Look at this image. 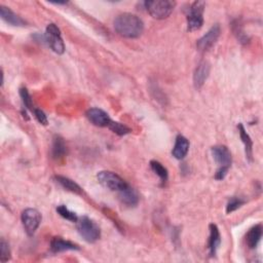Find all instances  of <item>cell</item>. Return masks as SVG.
Masks as SVG:
<instances>
[{
    "label": "cell",
    "mask_w": 263,
    "mask_h": 263,
    "mask_svg": "<svg viewBox=\"0 0 263 263\" xmlns=\"http://www.w3.org/2000/svg\"><path fill=\"white\" fill-rule=\"evenodd\" d=\"M0 15H1V19L4 22H6L7 24H9L11 26L24 27L27 24L20 15H17L10 8H8L4 5L0 6Z\"/></svg>",
    "instance_id": "obj_12"
},
{
    "label": "cell",
    "mask_w": 263,
    "mask_h": 263,
    "mask_svg": "<svg viewBox=\"0 0 263 263\" xmlns=\"http://www.w3.org/2000/svg\"><path fill=\"white\" fill-rule=\"evenodd\" d=\"M118 194H119L118 195L119 201L126 206L134 207L139 202V197H138L137 191L133 187H131L130 185H128L125 189H122L121 191H119Z\"/></svg>",
    "instance_id": "obj_16"
},
{
    "label": "cell",
    "mask_w": 263,
    "mask_h": 263,
    "mask_svg": "<svg viewBox=\"0 0 263 263\" xmlns=\"http://www.w3.org/2000/svg\"><path fill=\"white\" fill-rule=\"evenodd\" d=\"M211 151L215 162L219 165V169L215 174V179L223 180L232 166V162H233L232 153L230 149L224 145L214 146L212 147Z\"/></svg>",
    "instance_id": "obj_2"
},
{
    "label": "cell",
    "mask_w": 263,
    "mask_h": 263,
    "mask_svg": "<svg viewBox=\"0 0 263 263\" xmlns=\"http://www.w3.org/2000/svg\"><path fill=\"white\" fill-rule=\"evenodd\" d=\"M150 168L157 175V176L160 177V179L162 180V182L165 183L168 180V177H169L168 170L160 162L151 161L150 162Z\"/></svg>",
    "instance_id": "obj_22"
},
{
    "label": "cell",
    "mask_w": 263,
    "mask_h": 263,
    "mask_svg": "<svg viewBox=\"0 0 263 263\" xmlns=\"http://www.w3.org/2000/svg\"><path fill=\"white\" fill-rule=\"evenodd\" d=\"M245 203L244 200H242L241 198H233L230 200V202L227 203V206H226V213L227 214H231L235 211H237L238 209H240Z\"/></svg>",
    "instance_id": "obj_25"
},
{
    "label": "cell",
    "mask_w": 263,
    "mask_h": 263,
    "mask_svg": "<svg viewBox=\"0 0 263 263\" xmlns=\"http://www.w3.org/2000/svg\"><path fill=\"white\" fill-rule=\"evenodd\" d=\"M20 96L22 98V101H23V104L25 105V107L33 112L35 108L33 107L32 98H31V96H30V94H29V92L26 87H22V89H20Z\"/></svg>",
    "instance_id": "obj_27"
},
{
    "label": "cell",
    "mask_w": 263,
    "mask_h": 263,
    "mask_svg": "<svg viewBox=\"0 0 263 263\" xmlns=\"http://www.w3.org/2000/svg\"><path fill=\"white\" fill-rule=\"evenodd\" d=\"M21 219L26 234L32 237L40 225L41 214L36 209H26L21 215Z\"/></svg>",
    "instance_id": "obj_8"
},
{
    "label": "cell",
    "mask_w": 263,
    "mask_h": 263,
    "mask_svg": "<svg viewBox=\"0 0 263 263\" xmlns=\"http://www.w3.org/2000/svg\"><path fill=\"white\" fill-rule=\"evenodd\" d=\"M57 212L59 213V215L61 217H63L66 220H69V221H71V222H75V223L78 220L77 215L74 212L70 211V210L66 206H64V205H61V206H59L57 208Z\"/></svg>",
    "instance_id": "obj_24"
},
{
    "label": "cell",
    "mask_w": 263,
    "mask_h": 263,
    "mask_svg": "<svg viewBox=\"0 0 263 263\" xmlns=\"http://www.w3.org/2000/svg\"><path fill=\"white\" fill-rule=\"evenodd\" d=\"M45 41L52 51L58 55H63L65 51V43L63 41L61 31L54 23L47 25L45 30Z\"/></svg>",
    "instance_id": "obj_7"
},
{
    "label": "cell",
    "mask_w": 263,
    "mask_h": 263,
    "mask_svg": "<svg viewBox=\"0 0 263 263\" xmlns=\"http://www.w3.org/2000/svg\"><path fill=\"white\" fill-rule=\"evenodd\" d=\"M262 234H263V229L261 224H257L253 226L248 232L246 237V242L250 249H255L258 246V244L262 238Z\"/></svg>",
    "instance_id": "obj_19"
},
{
    "label": "cell",
    "mask_w": 263,
    "mask_h": 263,
    "mask_svg": "<svg viewBox=\"0 0 263 263\" xmlns=\"http://www.w3.org/2000/svg\"><path fill=\"white\" fill-rule=\"evenodd\" d=\"M114 29L125 38H138L144 31V23L136 14L125 12L114 20Z\"/></svg>",
    "instance_id": "obj_1"
},
{
    "label": "cell",
    "mask_w": 263,
    "mask_h": 263,
    "mask_svg": "<svg viewBox=\"0 0 263 263\" xmlns=\"http://www.w3.org/2000/svg\"><path fill=\"white\" fill-rule=\"evenodd\" d=\"M77 250H80L78 245L70 241H66L60 237L54 238L50 242V251L52 253H62L66 251H77Z\"/></svg>",
    "instance_id": "obj_11"
},
{
    "label": "cell",
    "mask_w": 263,
    "mask_h": 263,
    "mask_svg": "<svg viewBox=\"0 0 263 263\" xmlns=\"http://www.w3.org/2000/svg\"><path fill=\"white\" fill-rule=\"evenodd\" d=\"M108 128L114 134H116L118 136H125V135H128V134H130L132 132V130L129 127H127L126 125L120 124V122H118V121H113V120H111Z\"/></svg>",
    "instance_id": "obj_23"
},
{
    "label": "cell",
    "mask_w": 263,
    "mask_h": 263,
    "mask_svg": "<svg viewBox=\"0 0 263 263\" xmlns=\"http://www.w3.org/2000/svg\"><path fill=\"white\" fill-rule=\"evenodd\" d=\"M97 179L99 183L111 191H121L129 184L117 174L110 171H101L97 174Z\"/></svg>",
    "instance_id": "obj_6"
},
{
    "label": "cell",
    "mask_w": 263,
    "mask_h": 263,
    "mask_svg": "<svg viewBox=\"0 0 263 263\" xmlns=\"http://www.w3.org/2000/svg\"><path fill=\"white\" fill-rule=\"evenodd\" d=\"M220 36V26L218 24L214 25L210 29L202 38H200L197 42V46L201 51H208L210 48H212L217 42Z\"/></svg>",
    "instance_id": "obj_9"
},
{
    "label": "cell",
    "mask_w": 263,
    "mask_h": 263,
    "mask_svg": "<svg viewBox=\"0 0 263 263\" xmlns=\"http://www.w3.org/2000/svg\"><path fill=\"white\" fill-rule=\"evenodd\" d=\"M76 229L79 236L87 243H96L101 237V231L98 224L86 216L78 218L76 222Z\"/></svg>",
    "instance_id": "obj_3"
},
{
    "label": "cell",
    "mask_w": 263,
    "mask_h": 263,
    "mask_svg": "<svg viewBox=\"0 0 263 263\" xmlns=\"http://www.w3.org/2000/svg\"><path fill=\"white\" fill-rule=\"evenodd\" d=\"M67 147L64 142V139L60 136H55L52 139V146H51V156L56 161H60L66 156Z\"/></svg>",
    "instance_id": "obj_17"
},
{
    "label": "cell",
    "mask_w": 263,
    "mask_h": 263,
    "mask_svg": "<svg viewBox=\"0 0 263 263\" xmlns=\"http://www.w3.org/2000/svg\"><path fill=\"white\" fill-rule=\"evenodd\" d=\"M209 230H210L209 252H210V256L213 257L216 255V252H217L219 245L221 243V236H220L217 225H215V224H210Z\"/></svg>",
    "instance_id": "obj_14"
},
{
    "label": "cell",
    "mask_w": 263,
    "mask_h": 263,
    "mask_svg": "<svg viewBox=\"0 0 263 263\" xmlns=\"http://www.w3.org/2000/svg\"><path fill=\"white\" fill-rule=\"evenodd\" d=\"M210 73V65L207 62H201L194 74V83L197 89H201L206 82Z\"/></svg>",
    "instance_id": "obj_15"
},
{
    "label": "cell",
    "mask_w": 263,
    "mask_h": 263,
    "mask_svg": "<svg viewBox=\"0 0 263 263\" xmlns=\"http://www.w3.org/2000/svg\"><path fill=\"white\" fill-rule=\"evenodd\" d=\"M10 249L8 244L4 240H1V242H0V261L5 263L10 260Z\"/></svg>",
    "instance_id": "obj_26"
},
{
    "label": "cell",
    "mask_w": 263,
    "mask_h": 263,
    "mask_svg": "<svg viewBox=\"0 0 263 263\" xmlns=\"http://www.w3.org/2000/svg\"><path fill=\"white\" fill-rule=\"evenodd\" d=\"M206 3L204 1H195L186 9L187 30L192 32L200 30L204 25V9Z\"/></svg>",
    "instance_id": "obj_5"
},
{
    "label": "cell",
    "mask_w": 263,
    "mask_h": 263,
    "mask_svg": "<svg viewBox=\"0 0 263 263\" xmlns=\"http://www.w3.org/2000/svg\"><path fill=\"white\" fill-rule=\"evenodd\" d=\"M86 117L94 126L100 128H105V127L108 128L109 124L112 120L107 112H105L100 108L89 109L86 111Z\"/></svg>",
    "instance_id": "obj_10"
},
{
    "label": "cell",
    "mask_w": 263,
    "mask_h": 263,
    "mask_svg": "<svg viewBox=\"0 0 263 263\" xmlns=\"http://www.w3.org/2000/svg\"><path fill=\"white\" fill-rule=\"evenodd\" d=\"M144 4L152 17L156 20H165L171 15L176 3L171 0H151V1H146Z\"/></svg>",
    "instance_id": "obj_4"
},
{
    "label": "cell",
    "mask_w": 263,
    "mask_h": 263,
    "mask_svg": "<svg viewBox=\"0 0 263 263\" xmlns=\"http://www.w3.org/2000/svg\"><path fill=\"white\" fill-rule=\"evenodd\" d=\"M33 112H34V115H35V117H36V119L38 120L39 124H41V125H43V126H46V125L48 124L47 117H46V115L44 114V112H43L42 110L37 109V108H35Z\"/></svg>",
    "instance_id": "obj_28"
},
{
    "label": "cell",
    "mask_w": 263,
    "mask_h": 263,
    "mask_svg": "<svg viewBox=\"0 0 263 263\" xmlns=\"http://www.w3.org/2000/svg\"><path fill=\"white\" fill-rule=\"evenodd\" d=\"M188 150H189V141L184 136L178 135L172 151L173 156L177 160H183L187 155Z\"/></svg>",
    "instance_id": "obj_13"
},
{
    "label": "cell",
    "mask_w": 263,
    "mask_h": 263,
    "mask_svg": "<svg viewBox=\"0 0 263 263\" xmlns=\"http://www.w3.org/2000/svg\"><path fill=\"white\" fill-rule=\"evenodd\" d=\"M232 27H233V31H234L235 35H236L237 38H238V40H239L241 43L246 44V43L249 42L250 38H249V36H248V34L244 31V28H243V26H242V23H241L239 20H235V21L233 22Z\"/></svg>",
    "instance_id": "obj_21"
},
{
    "label": "cell",
    "mask_w": 263,
    "mask_h": 263,
    "mask_svg": "<svg viewBox=\"0 0 263 263\" xmlns=\"http://www.w3.org/2000/svg\"><path fill=\"white\" fill-rule=\"evenodd\" d=\"M239 129V133H240V137L242 139V142L245 145V151H246V157L248 159L249 162L253 161V141L251 137L249 136V134L245 130L244 126L242 124H240L238 126Z\"/></svg>",
    "instance_id": "obj_18"
},
{
    "label": "cell",
    "mask_w": 263,
    "mask_h": 263,
    "mask_svg": "<svg viewBox=\"0 0 263 263\" xmlns=\"http://www.w3.org/2000/svg\"><path fill=\"white\" fill-rule=\"evenodd\" d=\"M55 180L57 183H59L64 189L72 192V194H75V195H82V188L76 183L74 182L73 180L69 179L67 177H64V176H60V175H57V176H55Z\"/></svg>",
    "instance_id": "obj_20"
}]
</instances>
